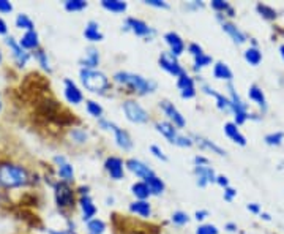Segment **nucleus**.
Returning <instances> with one entry per match:
<instances>
[{"label":"nucleus","mask_w":284,"mask_h":234,"mask_svg":"<svg viewBox=\"0 0 284 234\" xmlns=\"http://www.w3.org/2000/svg\"><path fill=\"white\" fill-rule=\"evenodd\" d=\"M28 183V173L24 166L13 163H0V185L5 188H18Z\"/></svg>","instance_id":"f257e3e1"},{"label":"nucleus","mask_w":284,"mask_h":234,"mask_svg":"<svg viewBox=\"0 0 284 234\" xmlns=\"http://www.w3.org/2000/svg\"><path fill=\"white\" fill-rule=\"evenodd\" d=\"M114 79L117 82L123 84V86H128L130 89H133L134 92H138L141 95H145L148 92H153L156 84L153 81H147L145 78H142L139 75L134 73H128V72H118L114 76Z\"/></svg>","instance_id":"f03ea898"},{"label":"nucleus","mask_w":284,"mask_h":234,"mask_svg":"<svg viewBox=\"0 0 284 234\" xmlns=\"http://www.w3.org/2000/svg\"><path fill=\"white\" fill-rule=\"evenodd\" d=\"M81 81L85 86V89H89L90 92H104L109 89V79L103 73L95 72V70H81Z\"/></svg>","instance_id":"7ed1b4c3"},{"label":"nucleus","mask_w":284,"mask_h":234,"mask_svg":"<svg viewBox=\"0 0 284 234\" xmlns=\"http://www.w3.org/2000/svg\"><path fill=\"white\" fill-rule=\"evenodd\" d=\"M55 190V203L60 209L73 208L74 206V190L70 187L68 182H57L54 185Z\"/></svg>","instance_id":"20e7f679"},{"label":"nucleus","mask_w":284,"mask_h":234,"mask_svg":"<svg viewBox=\"0 0 284 234\" xmlns=\"http://www.w3.org/2000/svg\"><path fill=\"white\" fill-rule=\"evenodd\" d=\"M156 130H158L163 136H166L169 139V143H172L175 146H180V147H189L191 144V139L187 136H182V134L177 131V129L174 125H170L167 122H158L156 124Z\"/></svg>","instance_id":"39448f33"},{"label":"nucleus","mask_w":284,"mask_h":234,"mask_svg":"<svg viewBox=\"0 0 284 234\" xmlns=\"http://www.w3.org/2000/svg\"><path fill=\"white\" fill-rule=\"evenodd\" d=\"M123 111L128 117V120H131V122H136V124H145L148 122V114L147 111L142 108V106L136 102H131L128 100L123 103Z\"/></svg>","instance_id":"423d86ee"},{"label":"nucleus","mask_w":284,"mask_h":234,"mask_svg":"<svg viewBox=\"0 0 284 234\" xmlns=\"http://www.w3.org/2000/svg\"><path fill=\"white\" fill-rule=\"evenodd\" d=\"M229 90H231L232 112H234V116H236V125H241L248 117H250L248 116V111H246V104L238 98V95L236 94V90H234V87H232V84H229Z\"/></svg>","instance_id":"0eeeda50"},{"label":"nucleus","mask_w":284,"mask_h":234,"mask_svg":"<svg viewBox=\"0 0 284 234\" xmlns=\"http://www.w3.org/2000/svg\"><path fill=\"white\" fill-rule=\"evenodd\" d=\"M160 67L161 68H165L166 72L169 75H172V76H180L183 75V68L180 67V63L179 60H177V57L174 54H170V52H161L160 55Z\"/></svg>","instance_id":"6e6552de"},{"label":"nucleus","mask_w":284,"mask_h":234,"mask_svg":"<svg viewBox=\"0 0 284 234\" xmlns=\"http://www.w3.org/2000/svg\"><path fill=\"white\" fill-rule=\"evenodd\" d=\"M5 43L8 45V48L11 49V52H13V57L16 59V63L19 67H24L27 60L30 59V54L25 52V49H23V46H21L19 43H16L14 41L13 37H6L5 38Z\"/></svg>","instance_id":"1a4fd4ad"},{"label":"nucleus","mask_w":284,"mask_h":234,"mask_svg":"<svg viewBox=\"0 0 284 234\" xmlns=\"http://www.w3.org/2000/svg\"><path fill=\"white\" fill-rule=\"evenodd\" d=\"M125 29H130L133 33H136L138 37H150V35H153V30L150 27H148L144 21L136 19V18H128Z\"/></svg>","instance_id":"9d476101"},{"label":"nucleus","mask_w":284,"mask_h":234,"mask_svg":"<svg viewBox=\"0 0 284 234\" xmlns=\"http://www.w3.org/2000/svg\"><path fill=\"white\" fill-rule=\"evenodd\" d=\"M194 173L197 174V185L204 187L207 185L209 182H216V176L215 171L207 165V166H196Z\"/></svg>","instance_id":"9b49d317"},{"label":"nucleus","mask_w":284,"mask_h":234,"mask_svg":"<svg viewBox=\"0 0 284 234\" xmlns=\"http://www.w3.org/2000/svg\"><path fill=\"white\" fill-rule=\"evenodd\" d=\"M126 166H128V169H130L131 173H134L136 176L142 177V179H147V177L155 176V173L152 171V169L148 168L147 165H144L142 161H139V160L130 158V160L126 161Z\"/></svg>","instance_id":"f8f14e48"},{"label":"nucleus","mask_w":284,"mask_h":234,"mask_svg":"<svg viewBox=\"0 0 284 234\" xmlns=\"http://www.w3.org/2000/svg\"><path fill=\"white\" fill-rule=\"evenodd\" d=\"M106 171L109 173V176L112 177V179H122L123 177V163L120 158L117 157H109L108 160H106Z\"/></svg>","instance_id":"ddd939ff"},{"label":"nucleus","mask_w":284,"mask_h":234,"mask_svg":"<svg viewBox=\"0 0 284 234\" xmlns=\"http://www.w3.org/2000/svg\"><path fill=\"white\" fill-rule=\"evenodd\" d=\"M161 108H163V111L166 112V116H167L170 120H172L175 127H180V129H182V127H185V119H183V116L180 114L179 109H177L172 103L163 102V103H161Z\"/></svg>","instance_id":"4468645a"},{"label":"nucleus","mask_w":284,"mask_h":234,"mask_svg":"<svg viewBox=\"0 0 284 234\" xmlns=\"http://www.w3.org/2000/svg\"><path fill=\"white\" fill-rule=\"evenodd\" d=\"M165 40H166V43H167L169 48H170V54H174L175 57H177V55H180V54L185 51L183 40H182L175 32H169V33H166V35H165Z\"/></svg>","instance_id":"2eb2a0df"},{"label":"nucleus","mask_w":284,"mask_h":234,"mask_svg":"<svg viewBox=\"0 0 284 234\" xmlns=\"http://www.w3.org/2000/svg\"><path fill=\"white\" fill-rule=\"evenodd\" d=\"M65 97H67V100L73 104H77L82 102V92L77 89V86L71 79H65Z\"/></svg>","instance_id":"dca6fc26"},{"label":"nucleus","mask_w":284,"mask_h":234,"mask_svg":"<svg viewBox=\"0 0 284 234\" xmlns=\"http://www.w3.org/2000/svg\"><path fill=\"white\" fill-rule=\"evenodd\" d=\"M224 133L234 141V143H237V144H240V146H246V138L240 133V130L237 129V125H236V124L227 122V124L224 125Z\"/></svg>","instance_id":"f3484780"},{"label":"nucleus","mask_w":284,"mask_h":234,"mask_svg":"<svg viewBox=\"0 0 284 234\" xmlns=\"http://www.w3.org/2000/svg\"><path fill=\"white\" fill-rule=\"evenodd\" d=\"M223 30L229 33L231 38L236 41V43H238V45L245 43V41H246V35L241 32L237 26H234L232 23H223Z\"/></svg>","instance_id":"a211bd4d"},{"label":"nucleus","mask_w":284,"mask_h":234,"mask_svg":"<svg viewBox=\"0 0 284 234\" xmlns=\"http://www.w3.org/2000/svg\"><path fill=\"white\" fill-rule=\"evenodd\" d=\"M19 45L23 46V49H38L40 46V41H38V33L35 30L30 32H25L21 38Z\"/></svg>","instance_id":"6ab92c4d"},{"label":"nucleus","mask_w":284,"mask_h":234,"mask_svg":"<svg viewBox=\"0 0 284 234\" xmlns=\"http://www.w3.org/2000/svg\"><path fill=\"white\" fill-rule=\"evenodd\" d=\"M79 204H81V209H82V218L84 220H92V217H94L95 214H96V208H95V204H94V201L90 200V196H82L81 198V201H79Z\"/></svg>","instance_id":"aec40b11"},{"label":"nucleus","mask_w":284,"mask_h":234,"mask_svg":"<svg viewBox=\"0 0 284 234\" xmlns=\"http://www.w3.org/2000/svg\"><path fill=\"white\" fill-rule=\"evenodd\" d=\"M114 131H116V139H117V144L123 149V151H130L133 147V141L130 138V134H128L125 130H120L117 125H114Z\"/></svg>","instance_id":"412c9836"},{"label":"nucleus","mask_w":284,"mask_h":234,"mask_svg":"<svg viewBox=\"0 0 284 234\" xmlns=\"http://www.w3.org/2000/svg\"><path fill=\"white\" fill-rule=\"evenodd\" d=\"M130 210L133 212V214H136L139 217H144V218L145 217H150V214H152L150 204H148L147 201H142V200L131 203L130 204Z\"/></svg>","instance_id":"4be33fe9"},{"label":"nucleus","mask_w":284,"mask_h":234,"mask_svg":"<svg viewBox=\"0 0 284 234\" xmlns=\"http://www.w3.org/2000/svg\"><path fill=\"white\" fill-rule=\"evenodd\" d=\"M98 27L99 26L95 23V21H90V23L87 24V27H85V30H84V37L87 38L89 41H101L103 33L99 32Z\"/></svg>","instance_id":"5701e85b"},{"label":"nucleus","mask_w":284,"mask_h":234,"mask_svg":"<svg viewBox=\"0 0 284 234\" xmlns=\"http://www.w3.org/2000/svg\"><path fill=\"white\" fill-rule=\"evenodd\" d=\"M213 76L216 78V79H226V81H231L232 79V72L231 68L226 65L224 62H218L215 68H213Z\"/></svg>","instance_id":"b1692460"},{"label":"nucleus","mask_w":284,"mask_h":234,"mask_svg":"<svg viewBox=\"0 0 284 234\" xmlns=\"http://www.w3.org/2000/svg\"><path fill=\"white\" fill-rule=\"evenodd\" d=\"M248 95H250V98L253 102H256L262 109L267 108V102H265V95L264 92H262L258 86H251L250 90H248Z\"/></svg>","instance_id":"393cba45"},{"label":"nucleus","mask_w":284,"mask_h":234,"mask_svg":"<svg viewBox=\"0 0 284 234\" xmlns=\"http://www.w3.org/2000/svg\"><path fill=\"white\" fill-rule=\"evenodd\" d=\"M145 183L148 185V188H150V193L152 195H160V193H163V190H165V183H163V181L158 179L156 176L147 177Z\"/></svg>","instance_id":"a878e982"},{"label":"nucleus","mask_w":284,"mask_h":234,"mask_svg":"<svg viewBox=\"0 0 284 234\" xmlns=\"http://www.w3.org/2000/svg\"><path fill=\"white\" fill-rule=\"evenodd\" d=\"M101 5H103V8H106L108 11H112V13H123L128 6L125 2H120V0H103Z\"/></svg>","instance_id":"bb28decb"},{"label":"nucleus","mask_w":284,"mask_h":234,"mask_svg":"<svg viewBox=\"0 0 284 234\" xmlns=\"http://www.w3.org/2000/svg\"><path fill=\"white\" fill-rule=\"evenodd\" d=\"M133 190V193L136 198H139V200L142 201H145V198H148L152 193H150V188H148V185L145 182H138V183H134V185L131 187Z\"/></svg>","instance_id":"cd10ccee"},{"label":"nucleus","mask_w":284,"mask_h":234,"mask_svg":"<svg viewBox=\"0 0 284 234\" xmlns=\"http://www.w3.org/2000/svg\"><path fill=\"white\" fill-rule=\"evenodd\" d=\"M98 62H99V55H98L96 49H89V52H87V55H85V59L81 60L82 67H85L87 70L95 68L98 65Z\"/></svg>","instance_id":"c85d7f7f"},{"label":"nucleus","mask_w":284,"mask_h":234,"mask_svg":"<svg viewBox=\"0 0 284 234\" xmlns=\"http://www.w3.org/2000/svg\"><path fill=\"white\" fill-rule=\"evenodd\" d=\"M245 60L250 63V65L256 67V65H259L260 60H262V54L258 48H250V49H246L245 51Z\"/></svg>","instance_id":"c756f323"},{"label":"nucleus","mask_w":284,"mask_h":234,"mask_svg":"<svg viewBox=\"0 0 284 234\" xmlns=\"http://www.w3.org/2000/svg\"><path fill=\"white\" fill-rule=\"evenodd\" d=\"M59 176L63 179V182H70L73 181V176H74V171H73V166L70 165V163H62L59 165Z\"/></svg>","instance_id":"7c9ffc66"},{"label":"nucleus","mask_w":284,"mask_h":234,"mask_svg":"<svg viewBox=\"0 0 284 234\" xmlns=\"http://www.w3.org/2000/svg\"><path fill=\"white\" fill-rule=\"evenodd\" d=\"M87 230H89V234H103L104 230H106V225H104L103 220L94 218V220H90L89 222Z\"/></svg>","instance_id":"2f4dec72"},{"label":"nucleus","mask_w":284,"mask_h":234,"mask_svg":"<svg viewBox=\"0 0 284 234\" xmlns=\"http://www.w3.org/2000/svg\"><path fill=\"white\" fill-rule=\"evenodd\" d=\"M16 26L19 27V29H25L27 32L33 30V21L27 15H23V13L16 16Z\"/></svg>","instance_id":"473e14b6"},{"label":"nucleus","mask_w":284,"mask_h":234,"mask_svg":"<svg viewBox=\"0 0 284 234\" xmlns=\"http://www.w3.org/2000/svg\"><path fill=\"white\" fill-rule=\"evenodd\" d=\"M196 138V141L199 144H201L202 147H207V149H210V151H213V152H216L218 155H226V152L223 151L221 147H218L216 144H213L212 141H209V139H205V138H202V136H194Z\"/></svg>","instance_id":"72a5a7b5"},{"label":"nucleus","mask_w":284,"mask_h":234,"mask_svg":"<svg viewBox=\"0 0 284 234\" xmlns=\"http://www.w3.org/2000/svg\"><path fill=\"white\" fill-rule=\"evenodd\" d=\"M84 8H87V2H84V0H67L65 2L67 11H81Z\"/></svg>","instance_id":"f704fd0d"},{"label":"nucleus","mask_w":284,"mask_h":234,"mask_svg":"<svg viewBox=\"0 0 284 234\" xmlns=\"http://www.w3.org/2000/svg\"><path fill=\"white\" fill-rule=\"evenodd\" d=\"M177 86H179L180 90H185V89H189V87H194V81L193 78L188 76L187 73H183L179 76V81H177Z\"/></svg>","instance_id":"c9c22d12"},{"label":"nucleus","mask_w":284,"mask_h":234,"mask_svg":"<svg viewBox=\"0 0 284 234\" xmlns=\"http://www.w3.org/2000/svg\"><path fill=\"white\" fill-rule=\"evenodd\" d=\"M35 59L38 60V63L46 70V72H51V65H49V60H47V54L45 51H41V49H37V52H35Z\"/></svg>","instance_id":"e433bc0d"},{"label":"nucleus","mask_w":284,"mask_h":234,"mask_svg":"<svg viewBox=\"0 0 284 234\" xmlns=\"http://www.w3.org/2000/svg\"><path fill=\"white\" fill-rule=\"evenodd\" d=\"M258 11L260 13V16L262 18H265V19H275L276 18V11L272 8V6H268V5H262V3H259L258 5Z\"/></svg>","instance_id":"4c0bfd02"},{"label":"nucleus","mask_w":284,"mask_h":234,"mask_svg":"<svg viewBox=\"0 0 284 234\" xmlns=\"http://www.w3.org/2000/svg\"><path fill=\"white\" fill-rule=\"evenodd\" d=\"M283 138H284V133L283 131H276V133H272V134H267V136H265V143L268 146H280Z\"/></svg>","instance_id":"58836bf2"},{"label":"nucleus","mask_w":284,"mask_h":234,"mask_svg":"<svg viewBox=\"0 0 284 234\" xmlns=\"http://www.w3.org/2000/svg\"><path fill=\"white\" fill-rule=\"evenodd\" d=\"M87 111H89V114L90 116H94V117H101L103 114V108L99 106L96 102H87Z\"/></svg>","instance_id":"ea45409f"},{"label":"nucleus","mask_w":284,"mask_h":234,"mask_svg":"<svg viewBox=\"0 0 284 234\" xmlns=\"http://www.w3.org/2000/svg\"><path fill=\"white\" fill-rule=\"evenodd\" d=\"M212 63V57L207 54H201V55H197L196 60H194V65L196 68H202V67H207Z\"/></svg>","instance_id":"a19ab883"},{"label":"nucleus","mask_w":284,"mask_h":234,"mask_svg":"<svg viewBox=\"0 0 284 234\" xmlns=\"http://www.w3.org/2000/svg\"><path fill=\"white\" fill-rule=\"evenodd\" d=\"M188 214H185V212L179 210V212H175V214L172 215V222L175 225H185V223H188Z\"/></svg>","instance_id":"79ce46f5"},{"label":"nucleus","mask_w":284,"mask_h":234,"mask_svg":"<svg viewBox=\"0 0 284 234\" xmlns=\"http://www.w3.org/2000/svg\"><path fill=\"white\" fill-rule=\"evenodd\" d=\"M196 234H218V228L215 225H202L197 228Z\"/></svg>","instance_id":"37998d69"},{"label":"nucleus","mask_w":284,"mask_h":234,"mask_svg":"<svg viewBox=\"0 0 284 234\" xmlns=\"http://www.w3.org/2000/svg\"><path fill=\"white\" fill-rule=\"evenodd\" d=\"M212 8L216 11H229L231 5L223 2V0H212Z\"/></svg>","instance_id":"c03bdc74"},{"label":"nucleus","mask_w":284,"mask_h":234,"mask_svg":"<svg viewBox=\"0 0 284 234\" xmlns=\"http://www.w3.org/2000/svg\"><path fill=\"white\" fill-rule=\"evenodd\" d=\"M71 136H73L77 143H84V141L87 139V133L82 131V130H73L71 131Z\"/></svg>","instance_id":"a18cd8bd"},{"label":"nucleus","mask_w":284,"mask_h":234,"mask_svg":"<svg viewBox=\"0 0 284 234\" xmlns=\"http://www.w3.org/2000/svg\"><path fill=\"white\" fill-rule=\"evenodd\" d=\"M188 51H189L191 54H193V55H194V57H197V55H201V54H204V52H202V48H201V46H199L197 43H191V45L188 46Z\"/></svg>","instance_id":"49530a36"},{"label":"nucleus","mask_w":284,"mask_h":234,"mask_svg":"<svg viewBox=\"0 0 284 234\" xmlns=\"http://www.w3.org/2000/svg\"><path fill=\"white\" fill-rule=\"evenodd\" d=\"M150 151H152V154L155 155L156 158H160V160H165V161L167 160V157H166L165 154H163V151H161V149H160L158 146H152V147H150Z\"/></svg>","instance_id":"de8ad7c7"},{"label":"nucleus","mask_w":284,"mask_h":234,"mask_svg":"<svg viewBox=\"0 0 284 234\" xmlns=\"http://www.w3.org/2000/svg\"><path fill=\"white\" fill-rule=\"evenodd\" d=\"M13 10V5L8 0H0V13H10Z\"/></svg>","instance_id":"09e8293b"},{"label":"nucleus","mask_w":284,"mask_h":234,"mask_svg":"<svg viewBox=\"0 0 284 234\" xmlns=\"http://www.w3.org/2000/svg\"><path fill=\"white\" fill-rule=\"evenodd\" d=\"M237 195V191L234 190V188H231V187H227V188H224V200L226 201H232L234 200V196Z\"/></svg>","instance_id":"8fccbe9b"},{"label":"nucleus","mask_w":284,"mask_h":234,"mask_svg":"<svg viewBox=\"0 0 284 234\" xmlns=\"http://www.w3.org/2000/svg\"><path fill=\"white\" fill-rule=\"evenodd\" d=\"M147 5H152V6H156V8H167V3L161 2V0H145Z\"/></svg>","instance_id":"3c124183"},{"label":"nucleus","mask_w":284,"mask_h":234,"mask_svg":"<svg viewBox=\"0 0 284 234\" xmlns=\"http://www.w3.org/2000/svg\"><path fill=\"white\" fill-rule=\"evenodd\" d=\"M196 95V90H194V87H189V89H185V90H182V97L183 98H193Z\"/></svg>","instance_id":"603ef678"},{"label":"nucleus","mask_w":284,"mask_h":234,"mask_svg":"<svg viewBox=\"0 0 284 234\" xmlns=\"http://www.w3.org/2000/svg\"><path fill=\"white\" fill-rule=\"evenodd\" d=\"M216 183H219L221 187L227 188V185H229V181H227V177L226 176H218L216 177Z\"/></svg>","instance_id":"864d4df0"},{"label":"nucleus","mask_w":284,"mask_h":234,"mask_svg":"<svg viewBox=\"0 0 284 234\" xmlns=\"http://www.w3.org/2000/svg\"><path fill=\"white\" fill-rule=\"evenodd\" d=\"M246 208H248V210H250V212H253V214H259V212H260V206L256 204V203L248 204Z\"/></svg>","instance_id":"5fc2aeb1"},{"label":"nucleus","mask_w":284,"mask_h":234,"mask_svg":"<svg viewBox=\"0 0 284 234\" xmlns=\"http://www.w3.org/2000/svg\"><path fill=\"white\" fill-rule=\"evenodd\" d=\"M6 32H8V27H6V23L0 18V35H5Z\"/></svg>","instance_id":"6e6d98bb"},{"label":"nucleus","mask_w":284,"mask_h":234,"mask_svg":"<svg viewBox=\"0 0 284 234\" xmlns=\"http://www.w3.org/2000/svg\"><path fill=\"white\" fill-rule=\"evenodd\" d=\"M207 215H209V212H207V210H197V212H196V218H197V220H204Z\"/></svg>","instance_id":"4d7b16f0"},{"label":"nucleus","mask_w":284,"mask_h":234,"mask_svg":"<svg viewBox=\"0 0 284 234\" xmlns=\"http://www.w3.org/2000/svg\"><path fill=\"white\" fill-rule=\"evenodd\" d=\"M49 234H76L73 231H54V230H49Z\"/></svg>","instance_id":"13d9d810"},{"label":"nucleus","mask_w":284,"mask_h":234,"mask_svg":"<svg viewBox=\"0 0 284 234\" xmlns=\"http://www.w3.org/2000/svg\"><path fill=\"white\" fill-rule=\"evenodd\" d=\"M226 230H227V231H236V230H237V225H236V223H227V225H226Z\"/></svg>","instance_id":"bf43d9fd"},{"label":"nucleus","mask_w":284,"mask_h":234,"mask_svg":"<svg viewBox=\"0 0 284 234\" xmlns=\"http://www.w3.org/2000/svg\"><path fill=\"white\" fill-rule=\"evenodd\" d=\"M280 51H281V57L284 59V45H283V46L280 48Z\"/></svg>","instance_id":"052dcab7"},{"label":"nucleus","mask_w":284,"mask_h":234,"mask_svg":"<svg viewBox=\"0 0 284 234\" xmlns=\"http://www.w3.org/2000/svg\"><path fill=\"white\" fill-rule=\"evenodd\" d=\"M262 218H264V220H270V215L268 214H262Z\"/></svg>","instance_id":"680f3d73"},{"label":"nucleus","mask_w":284,"mask_h":234,"mask_svg":"<svg viewBox=\"0 0 284 234\" xmlns=\"http://www.w3.org/2000/svg\"><path fill=\"white\" fill-rule=\"evenodd\" d=\"M0 62H2V52H0Z\"/></svg>","instance_id":"e2e57ef3"},{"label":"nucleus","mask_w":284,"mask_h":234,"mask_svg":"<svg viewBox=\"0 0 284 234\" xmlns=\"http://www.w3.org/2000/svg\"><path fill=\"white\" fill-rule=\"evenodd\" d=\"M0 111H2V102H0Z\"/></svg>","instance_id":"0e129e2a"}]
</instances>
